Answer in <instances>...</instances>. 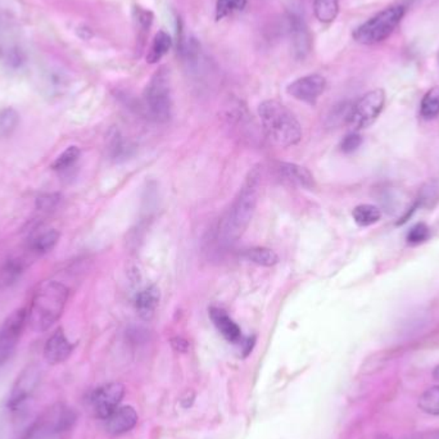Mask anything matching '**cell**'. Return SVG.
Segmentation results:
<instances>
[{"label":"cell","instance_id":"7a4b0ae2","mask_svg":"<svg viewBox=\"0 0 439 439\" xmlns=\"http://www.w3.org/2000/svg\"><path fill=\"white\" fill-rule=\"evenodd\" d=\"M258 116L268 140L280 148L298 144L302 139V127L295 113L278 101H265L258 107Z\"/></svg>","mask_w":439,"mask_h":439},{"label":"cell","instance_id":"4fadbf2b","mask_svg":"<svg viewBox=\"0 0 439 439\" xmlns=\"http://www.w3.org/2000/svg\"><path fill=\"white\" fill-rule=\"evenodd\" d=\"M276 170L282 176L283 180L292 186L303 188V189H312L315 186L314 175L303 166L282 162L278 165Z\"/></svg>","mask_w":439,"mask_h":439},{"label":"cell","instance_id":"e0dca14e","mask_svg":"<svg viewBox=\"0 0 439 439\" xmlns=\"http://www.w3.org/2000/svg\"><path fill=\"white\" fill-rule=\"evenodd\" d=\"M241 257L248 262L263 268H273L279 262V256L275 253L273 249L265 247L251 248L244 251Z\"/></svg>","mask_w":439,"mask_h":439},{"label":"cell","instance_id":"44dd1931","mask_svg":"<svg viewBox=\"0 0 439 439\" xmlns=\"http://www.w3.org/2000/svg\"><path fill=\"white\" fill-rule=\"evenodd\" d=\"M108 151H110V157L115 161H121V159L130 157L132 145L118 131H116L110 135Z\"/></svg>","mask_w":439,"mask_h":439},{"label":"cell","instance_id":"7c38bea8","mask_svg":"<svg viewBox=\"0 0 439 439\" xmlns=\"http://www.w3.org/2000/svg\"><path fill=\"white\" fill-rule=\"evenodd\" d=\"M137 414L131 406L117 407L115 411L106 418V429L112 435H121L137 426Z\"/></svg>","mask_w":439,"mask_h":439},{"label":"cell","instance_id":"2e32d148","mask_svg":"<svg viewBox=\"0 0 439 439\" xmlns=\"http://www.w3.org/2000/svg\"><path fill=\"white\" fill-rule=\"evenodd\" d=\"M290 34L293 38L295 52L302 57L306 53H309V47H311L309 31L304 26V23L301 21V18L295 17V16L290 18Z\"/></svg>","mask_w":439,"mask_h":439},{"label":"cell","instance_id":"1f68e13d","mask_svg":"<svg viewBox=\"0 0 439 439\" xmlns=\"http://www.w3.org/2000/svg\"><path fill=\"white\" fill-rule=\"evenodd\" d=\"M137 20L140 25V28H151L152 21H153V16L151 12L148 11H143V9H137Z\"/></svg>","mask_w":439,"mask_h":439},{"label":"cell","instance_id":"5b68a950","mask_svg":"<svg viewBox=\"0 0 439 439\" xmlns=\"http://www.w3.org/2000/svg\"><path fill=\"white\" fill-rule=\"evenodd\" d=\"M404 16L405 8L402 6L385 8L384 11L375 14L369 21L357 28L353 33V39L364 45H372L384 42L385 39L394 31V28L399 25Z\"/></svg>","mask_w":439,"mask_h":439},{"label":"cell","instance_id":"ac0fdd59","mask_svg":"<svg viewBox=\"0 0 439 439\" xmlns=\"http://www.w3.org/2000/svg\"><path fill=\"white\" fill-rule=\"evenodd\" d=\"M171 45L172 40L170 35L166 34L165 31L157 33L153 39L151 48L148 50L147 62L151 63V64L158 63V61H161L169 53Z\"/></svg>","mask_w":439,"mask_h":439},{"label":"cell","instance_id":"8fae6325","mask_svg":"<svg viewBox=\"0 0 439 439\" xmlns=\"http://www.w3.org/2000/svg\"><path fill=\"white\" fill-rule=\"evenodd\" d=\"M72 350L74 346L69 343L67 336H64V331L57 329L45 343L44 357L49 364H61L71 356Z\"/></svg>","mask_w":439,"mask_h":439},{"label":"cell","instance_id":"9c48e42d","mask_svg":"<svg viewBox=\"0 0 439 439\" xmlns=\"http://www.w3.org/2000/svg\"><path fill=\"white\" fill-rule=\"evenodd\" d=\"M326 88V80L321 75L303 76L290 84L287 91L289 96L304 103L314 104Z\"/></svg>","mask_w":439,"mask_h":439},{"label":"cell","instance_id":"83f0119b","mask_svg":"<svg viewBox=\"0 0 439 439\" xmlns=\"http://www.w3.org/2000/svg\"><path fill=\"white\" fill-rule=\"evenodd\" d=\"M429 235H431V230H429V227H426V224H416L407 233V241L410 244L416 246V244L428 241Z\"/></svg>","mask_w":439,"mask_h":439},{"label":"cell","instance_id":"f1b7e54d","mask_svg":"<svg viewBox=\"0 0 439 439\" xmlns=\"http://www.w3.org/2000/svg\"><path fill=\"white\" fill-rule=\"evenodd\" d=\"M61 202V195L57 193L52 194H42L36 199V207L38 210L44 211V212H50L53 211L55 207L58 206V203Z\"/></svg>","mask_w":439,"mask_h":439},{"label":"cell","instance_id":"cb8c5ba5","mask_svg":"<svg viewBox=\"0 0 439 439\" xmlns=\"http://www.w3.org/2000/svg\"><path fill=\"white\" fill-rule=\"evenodd\" d=\"M20 122V116L13 108L0 110V139H6L13 134Z\"/></svg>","mask_w":439,"mask_h":439},{"label":"cell","instance_id":"3957f363","mask_svg":"<svg viewBox=\"0 0 439 439\" xmlns=\"http://www.w3.org/2000/svg\"><path fill=\"white\" fill-rule=\"evenodd\" d=\"M69 300V289L62 283L47 282L35 293L28 319L33 329L45 331L59 320Z\"/></svg>","mask_w":439,"mask_h":439},{"label":"cell","instance_id":"f546056e","mask_svg":"<svg viewBox=\"0 0 439 439\" xmlns=\"http://www.w3.org/2000/svg\"><path fill=\"white\" fill-rule=\"evenodd\" d=\"M21 263L16 261L8 262L6 268H3V279H4V282L8 283V284L13 283L21 275Z\"/></svg>","mask_w":439,"mask_h":439},{"label":"cell","instance_id":"d6986e66","mask_svg":"<svg viewBox=\"0 0 439 439\" xmlns=\"http://www.w3.org/2000/svg\"><path fill=\"white\" fill-rule=\"evenodd\" d=\"M58 241H59V233L55 229H50L33 239L31 251L36 254L48 253L57 246Z\"/></svg>","mask_w":439,"mask_h":439},{"label":"cell","instance_id":"d6a6232c","mask_svg":"<svg viewBox=\"0 0 439 439\" xmlns=\"http://www.w3.org/2000/svg\"><path fill=\"white\" fill-rule=\"evenodd\" d=\"M172 347L178 352H186L188 350V342L186 339L180 338V336H175L171 339Z\"/></svg>","mask_w":439,"mask_h":439},{"label":"cell","instance_id":"30bf717a","mask_svg":"<svg viewBox=\"0 0 439 439\" xmlns=\"http://www.w3.org/2000/svg\"><path fill=\"white\" fill-rule=\"evenodd\" d=\"M39 377H40L39 370L34 365L28 366L25 370L22 371L21 375L18 377L16 384H14L13 391L11 393L8 406L13 410L20 407L28 399L31 392L34 391L35 387L39 382Z\"/></svg>","mask_w":439,"mask_h":439},{"label":"cell","instance_id":"5bb4252c","mask_svg":"<svg viewBox=\"0 0 439 439\" xmlns=\"http://www.w3.org/2000/svg\"><path fill=\"white\" fill-rule=\"evenodd\" d=\"M210 317L217 328L221 336H224L227 341L232 343L239 342L241 338V328L234 323L233 319L227 315L224 309L212 307L210 309Z\"/></svg>","mask_w":439,"mask_h":439},{"label":"cell","instance_id":"4316f807","mask_svg":"<svg viewBox=\"0 0 439 439\" xmlns=\"http://www.w3.org/2000/svg\"><path fill=\"white\" fill-rule=\"evenodd\" d=\"M246 4H247V0H217L216 18L222 20L230 14L243 11Z\"/></svg>","mask_w":439,"mask_h":439},{"label":"cell","instance_id":"277c9868","mask_svg":"<svg viewBox=\"0 0 439 439\" xmlns=\"http://www.w3.org/2000/svg\"><path fill=\"white\" fill-rule=\"evenodd\" d=\"M145 108L156 122H167L172 115V96L170 76L167 69H159L145 86Z\"/></svg>","mask_w":439,"mask_h":439},{"label":"cell","instance_id":"603a6c76","mask_svg":"<svg viewBox=\"0 0 439 439\" xmlns=\"http://www.w3.org/2000/svg\"><path fill=\"white\" fill-rule=\"evenodd\" d=\"M418 409L429 415H439V385L428 388L418 402Z\"/></svg>","mask_w":439,"mask_h":439},{"label":"cell","instance_id":"484cf974","mask_svg":"<svg viewBox=\"0 0 439 439\" xmlns=\"http://www.w3.org/2000/svg\"><path fill=\"white\" fill-rule=\"evenodd\" d=\"M80 154H81V152L79 149V147L71 145L66 151L63 152L62 154H59L57 157V159L53 162V165H52V169L55 170V171L69 170L79 161Z\"/></svg>","mask_w":439,"mask_h":439},{"label":"cell","instance_id":"836d02e7","mask_svg":"<svg viewBox=\"0 0 439 439\" xmlns=\"http://www.w3.org/2000/svg\"><path fill=\"white\" fill-rule=\"evenodd\" d=\"M433 377H434L435 380H439V365L434 369V371H433Z\"/></svg>","mask_w":439,"mask_h":439},{"label":"cell","instance_id":"d4e9b609","mask_svg":"<svg viewBox=\"0 0 439 439\" xmlns=\"http://www.w3.org/2000/svg\"><path fill=\"white\" fill-rule=\"evenodd\" d=\"M421 116L424 118H434L439 115V86H434L426 93L421 106H420Z\"/></svg>","mask_w":439,"mask_h":439},{"label":"cell","instance_id":"4dcf8cb0","mask_svg":"<svg viewBox=\"0 0 439 439\" xmlns=\"http://www.w3.org/2000/svg\"><path fill=\"white\" fill-rule=\"evenodd\" d=\"M363 143V137L356 132H352L350 135L344 137L343 142L341 143V149L344 153H352L356 151L357 148H360V145Z\"/></svg>","mask_w":439,"mask_h":439},{"label":"cell","instance_id":"6da1fadb","mask_svg":"<svg viewBox=\"0 0 439 439\" xmlns=\"http://www.w3.org/2000/svg\"><path fill=\"white\" fill-rule=\"evenodd\" d=\"M260 188L261 171L258 167H254L248 172L238 195L219 221V239L221 243L227 246L234 244L246 233L256 212Z\"/></svg>","mask_w":439,"mask_h":439},{"label":"cell","instance_id":"ba28073f","mask_svg":"<svg viewBox=\"0 0 439 439\" xmlns=\"http://www.w3.org/2000/svg\"><path fill=\"white\" fill-rule=\"evenodd\" d=\"M125 394V387L120 383L102 385L93 392L90 397V407L96 416L106 418L116 410Z\"/></svg>","mask_w":439,"mask_h":439},{"label":"cell","instance_id":"52a82bcc","mask_svg":"<svg viewBox=\"0 0 439 439\" xmlns=\"http://www.w3.org/2000/svg\"><path fill=\"white\" fill-rule=\"evenodd\" d=\"M28 320L26 309H16L8 316L0 328V367L7 363L12 356L18 339L22 334L23 326Z\"/></svg>","mask_w":439,"mask_h":439},{"label":"cell","instance_id":"ffe728a7","mask_svg":"<svg viewBox=\"0 0 439 439\" xmlns=\"http://www.w3.org/2000/svg\"><path fill=\"white\" fill-rule=\"evenodd\" d=\"M316 18L323 23L334 21L339 13L338 0H315L314 3Z\"/></svg>","mask_w":439,"mask_h":439},{"label":"cell","instance_id":"7402d4cb","mask_svg":"<svg viewBox=\"0 0 439 439\" xmlns=\"http://www.w3.org/2000/svg\"><path fill=\"white\" fill-rule=\"evenodd\" d=\"M353 219L356 221L360 227H370L372 224H377V221L382 217L380 210L371 205H361L357 206L352 212Z\"/></svg>","mask_w":439,"mask_h":439},{"label":"cell","instance_id":"9a60e30c","mask_svg":"<svg viewBox=\"0 0 439 439\" xmlns=\"http://www.w3.org/2000/svg\"><path fill=\"white\" fill-rule=\"evenodd\" d=\"M159 300H161V293L156 285H149L143 289L137 295V301H135L137 315L140 316L143 320H151L157 311Z\"/></svg>","mask_w":439,"mask_h":439},{"label":"cell","instance_id":"8992f818","mask_svg":"<svg viewBox=\"0 0 439 439\" xmlns=\"http://www.w3.org/2000/svg\"><path fill=\"white\" fill-rule=\"evenodd\" d=\"M384 103V90L375 89L369 91L350 107L347 122L350 124L353 130H361L365 127H369L383 110Z\"/></svg>","mask_w":439,"mask_h":439}]
</instances>
